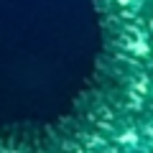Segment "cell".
Returning <instances> with one entry per match:
<instances>
[]
</instances>
